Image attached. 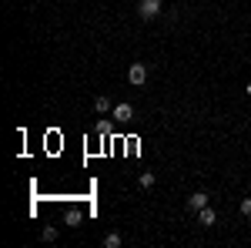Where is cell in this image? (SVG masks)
<instances>
[{
  "instance_id": "cell-7",
  "label": "cell",
  "mask_w": 251,
  "mask_h": 248,
  "mask_svg": "<svg viewBox=\"0 0 251 248\" xmlns=\"http://www.w3.org/2000/svg\"><path fill=\"white\" fill-rule=\"evenodd\" d=\"M104 248H121V235H117V231H111V235L104 238Z\"/></svg>"
},
{
  "instance_id": "cell-3",
  "label": "cell",
  "mask_w": 251,
  "mask_h": 248,
  "mask_svg": "<svg viewBox=\"0 0 251 248\" xmlns=\"http://www.w3.org/2000/svg\"><path fill=\"white\" fill-rule=\"evenodd\" d=\"M204 205H208V194H204V191H194L191 198H188V208L191 211H201Z\"/></svg>"
},
{
  "instance_id": "cell-8",
  "label": "cell",
  "mask_w": 251,
  "mask_h": 248,
  "mask_svg": "<svg viewBox=\"0 0 251 248\" xmlns=\"http://www.w3.org/2000/svg\"><path fill=\"white\" fill-rule=\"evenodd\" d=\"M141 188H154V171H144V174H141Z\"/></svg>"
},
{
  "instance_id": "cell-4",
  "label": "cell",
  "mask_w": 251,
  "mask_h": 248,
  "mask_svg": "<svg viewBox=\"0 0 251 248\" xmlns=\"http://www.w3.org/2000/svg\"><path fill=\"white\" fill-rule=\"evenodd\" d=\"M134 117V108L131 104H117L114 108V121H131Z\"/></svg>"
},
{
  "instance_id": "cell-9",
  "label": "cell",
  "mask_w": 251,
  "mask_h": 248,
  "mask_svg": "<svg viewBox=\"0 0 251 248\" xmlns=\"http://www.w3.org/2000/svg\"><path fill=\"white\" fill-rule=\"evenodd\" d=\"M40 238H44V242H54V238H57V228H44V231H40Z\"/></svg>"
},
{
  "instance_id": "cell-2",
  "label": "cell",
  "mask_w": 251,
  "mask_h": 248,
  "mask_svg": "<svg viewBox=\"0 0 251 248\" xmlns=\"http://www.w3.org/2000/svg\"><path fill=\"white\" fill-rule=\"evenodd\" d=\"M127 81L141 87V84L148 81V67H144V64H131V67H127Z\"/></svg>"
},
{
  "instance_id": "cell-1",
  "label": "cell",
  "mask_w": 251,
  "mask_h": 248,
  "mask_svg": "<svg viewBox=\"0 0 251 248\" xmlns=\"http://www.w3.org/2000/svg\"><path fill=\"white\" fill-rule=\"evenodd\" d=\"M161 14V0H141L137 3V17L141 20H154Z\"/></svg>"
},
{
  "instance_id": "cell-5",
  "label": "cell",
  "mask_w": 251,
  "mask_h": 248,
  "mask_svg": "<svg viewBox=\"0 0 251 248\" xmlns=\"http://www.w3.org/2000/svg\"><path fill=\"white\" fill-rule=\"evenodd\" d=\"M198 221H201V225H214V221H218V215H214V211L204 205V208L198 211Z\"/></svg>"
},
{
  "instance_id": "cell-11",
  "label": "cell",
  "mask_w": 251,
  "mask_h": 248,
  "mask_svg": "<svg viewBox=\"0 0 251 248\" xmlns=\"http://www.w3.org/2000/svg\"><path fill=\"white\" fill-rule=\"evenodd\" d=\"M241 215H245V218H251V198H245V201H241Z\"/></svg>"
},
{
  "instance_id": "cell-6",
  "label": "cell",
  "mask_w": 251,
  "mask_h": 248,
  "mask_svg": "<svg viewBox=\"0 0 251 248\" xmlns=\"http://www.w3.org/2000/svg\"><path fill=\"white\" fill-rule=\"evenodd\" d=\"M94 111H97V114H107V111H111V101H107L104 94L94 97Z\"/></svg>"
},
{
  "instance_id": "cell-10",
  "label": "cell",
  "mask_w": 251,
  "mask_h": 248,
  "mask_svg": "<svg viewBox=\"0 0 251 248\" xmlns=\"http://www.w3.org/2000/svg\"><path fill=\"white\" fill-rule=\"evenodd\" d=\"M67 225H71V228L80 225V211H71V215H67Z\"/></svg>"
}]
</instances>
